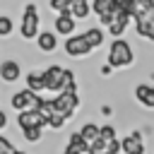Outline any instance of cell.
<instances>
[{"label":"cell","mask_w":154,"mask_h":154,"mask_svg":"<svg viewBox=\"0 0 154 154\" xmlns=\"http://www.w3.org/2000/svg\"><path fill=\"white\" fill-rule=\"evenodd\" d=\"M14 149H17V147H14L7 137H2V135H0V154H12Z\"/></svg>","instance_id":"4316f807"},{"label":"cell","mask_w":154,"mask_h":154,"mask_svg":"<svg viewBox=\"0 0 154 154\" xmlns=\"http://www.w3.org/2000/svg\"><path fill=\"white\" fill-rule=\"evenodd\" d=\"M12 31H14V22H12V17H10V14H0V38L12 36Z\"/></svg>","instance_id":"7402d4cb"},{"label":"cell","mask_w":154,"mask_h":154,"mask_svg":"<svg viewBox=\"0 0 154 154\" xmlns=\"http://www.w3.org/2000/svg\"><path fill=\"white\" fill-rule=\"evenodd\" d=\"M53 31L58 34V36H72V34H77V19L72 17V14H55L53 17Z\"/></svg>","instance_id":"52a82bcc"},{"label":"cell","mask_w":154,"mask_h":154,"mask_svg":"<svg viewBox=\"0 0 154 154\" xmlns=\"http://www.w3.org/2000/svg\"><path fill=\"white\" fill-rule=\"evenodd\" d=\"M130 2V14L132 19H140V17H149L152 7H154V0H128Z\"/></svg>","instance_id":"2e32d148"},{"label":"cell","mask_w":154,"mask_h":154,"mask_svg":"<svg viewBox=\"0 0 154 154\" xmlns=\"http://www.w3.org/2000/svg\"><path fill=\"white\" fill-rule=\"evenodd\" d=\"M65 72H67V67H63V65H48L46 70H41V77H43V87H46V91H53V94H60V91H65Z\"/></svg>","instance_id":"3957f363"},{"label":"cell","mask_w":154,"mask_h":154,"mask_svg":"<svg viewBox=\"0 0 154 154\" xmlns=\"http://www.w3.org/2000/svg\"><path fill=\"white\" fill-rule=\"evenodd\" d=\"M135 24V34L149 43H154V19L152 17H140V19H132Z\"/></svg>","instance_id":"4fadbf2b"},{"label":"cell","mask_w":154,"mask_h":154,"mask_svg":"<svg viewBox=\"0 0 154 154\" xmlns=\"http://www.w3.org/2000/svg\"><path fill=\"white\" fill-rule=\"evenodd\" d=\"M89 2H91V14H96V17L101 19V17H106L108 12H113L120 0H89Z\"/></svg>","instance_id":"e0dca14e"},{"label":"cell","mask_w":154,"mask_h":154,"mask_svg":"<svg viewBox=\"0 0 154 154\" xmlns=\"http://www.w3.org/2000/svg\"><path fill=\"white\" fill-rule=\"evenodd\" d=\"M22 137H24L26 142L36 144V142L43 140V128H38V125H34V128H24V130H22Z\"/></svg>","instance_id":"ffe728a7"},{"label":"cell","mask_w":154,"mask_h":154,"mask_svg":"<svg viewBox=\"0 0 154 154\" xmlns=\"http://www.w3.org/2000/svg\"><path fill=\"white\" fill-rule=\"evenodd\" d=\"M63 154H79V152H77V149H72V147H65V149H63Z\"/></svg>","instance_id":"4dcf8cb0"},{"label":"cell","mask_w":154,"mask_h":154,"mask_svg":"<svg viewBox=\"0 0 154 154\" xmlns=\"http://www.w3.org/2000/svg\"><path fill=\"white\" fill-rule=\"evenodd\" d=\"M38 101H41V94H36V91H31V89H19V91H14V94H12L10 106L19 113V111L36 108V106H38Z\"/></svg>","instance_id":"8992f818"},{"label":"cell","mask_w":154,"mask_h":154,"mask_svg":"<svg viewBox=\"0 0 154 154\" xmlns=\"http://www.w3.org/2000/svg\"><path fill=\"white\" fill-rule=\"evenodd\" d=\"M79 135H82L87 142H94V140L99 137V125H96V123H84V125L79 128Z\"/></svg>","instance_id":"44dd1931"},{"label":"cell","mask_w":154,"mask_h":154,"mask_svg":"<svg viewBox=\"0 0 154 154\" xmlns=\"http://www.w3.org/2000/svg\"><path fill=\"white\" fill-rule=\"evenodd\" d=\"M63 51H65L70 58H87L89 53H94V51H91V46L87 43V38H84V34H82V31H79V34L67 36V38H65V43H63Z\"/></svg>","instance_id":"5b68a950"},{"label":"cell","mask_w":154,"mask_h":154,"mask_svg":"<svg viewBox=\"0 0 154 154\" xmlns=\"http://www.w3.org/2000/svg\"><path fill=\"white\" fill-rule=\"evenodd\" d=\"M5 128H7V113L0 108V130H5Z\"/></svg>","instance_id":"83f0119b"},{"label":"cell","mask_w":154,"mask_h":154,"mask_svg":"<svg viewBox=\"0 0 154 154\" xmlns=\"http://www.w3.org/2000/svg\"><path fill=\"white\" fill-rule=\"evenodd\" d=\"M101 113H103V116H111L113 108H111V106H101Z\"/></svg>","instance_id":"f546056e"},{"label":"cell","mask_w":154,"mask_h":154,"mask_svg":"<svg viewBox=\"0 0 154 154\" xmlns=\"http://www.w3.org/2000/svg\"><path fill=\"white\" fill-rule=\"evenodd\" d=\"M135 99H137L140 106L154 111V84H147V82L135 84Z\"/></svg>","instance_id":"8fae6325"},{"label":"cell","mask_w":154,"mask_h":154,"mask_svg":"<svg viewBox=\"0 0 154 154\" xmlns=\"http://www.w3.org/2000/svg\"><path fill=\"white\" fill-rule=\"evenodd\" d=\"M48 7L55 14H70V0H48Z\"/></svg>","instance_id":"cb8c5ba5"},{"label":"cell","mask_w":154,"mask_h":154,"mask_svg":"<svg viewBox=\"0 0 154 154\" xmlns=\"http://www.w3.org/2000/svg\"><path fill=\"white\" fill-rule=\"evenodd\" d=\"M99 72H101V75H103V77H108V75H111V72H113V67H111V65H108V63H106V65H101V70H99Z\"/></svg>","instance_id":"f1b7e54d"},{"label":"cell","mask_w":154,"mask_h":154,"mask_svg":"<svg viewBox=\"0 0 154 154\" xmlns=\"http://www.w3.org/2000/svg\"><path fill=\"white\" fill-rule=\"evenodd\" d=\"M22 77V65L17 60H2L0 63V79L5 84H14Z\"/></svg>","instance_id":"30bf717a"},{"label":"cell","mask_w":154,"mask_h":154,"mask_svg":"<svg viewBox=\"0 0 154 154\" xmlns=\"http://www.w3.org/2000/svg\"><path fill=\"white\" fill-rule=\"evenodd\" d=\"M149 17H152V19H154V7H152V12H149Z\"/></svg>","instance_id":"d6a6232c"},{"label":"cell","mask_w":154,"mask_h":154,"mask_svg":"<svg viewBox=\"0 0 154 154\" xmlns=\"http://www.w3.org/2000/svg\"><path fill=\"white\" fill-rule=\"evenodd\" d=\"M34 125H38V128H46V125H48L46 118H43L36 108H29V111H19V113H17V128H19V130L34 128Z\"/></svg>","instance_id":"ba28073f"},{"label":"cell","mask_w":154,"mask_h":154,"mask_svg":"<svg viewBox=\"0 0 154 154\" xmlns=\"http://www.w3.org/2000/svg\"><path fill=\"white\" fill-rule=\"evenodd\" d=\"M106 63L113 67V70H123V67H130L135 63V51L130 46L128 38H113L111 46H108V55H106Z\"/></svg>","instance_id":"6da1fadb"},{"label":"cell","mask_w":154,"mask_h":154,"mask_svg":"<svg viewBox=\"0 0 154 154\" xmlns=\"http://www.w3.org/2000/svg\"><path fill=\"white\" fill-rule=\"evenodd\" d=\"M12 154H26V152H24V149H14Z\"/></svg>","instance_id":"1f68e13d"},{"label":"cell","mask_w":154,"mask_h":154,"mask_svg":"<svg viewBox=\"0 0 154 154\" xmlns=\"http://www.w3.org/2000/svg\"><path fill=\"white\" fill-rule=\"evenodd\" d=\"M51 101H53L55 113H60L63 118H72L75 111L79 108V94H77V91H60V94H55Z\"/></svg>","instance_id":"277c9868"},{"label":"cell","mask_w":154,"mask_h":154,"mask_svg":"<svg viewBox=\"0 0 154 154\" xmlns=\"http://www.w3.org/2000/svg\"><path fill=\"white\" fill-rule=\"evenodd\" d=\"M87 154H108V144L101 137H96L94 142H89V152Z\"/></svg>","instance_id":"d4e9b609"},{"label":"cell","mask_w":154,"mask_h":154,"mask_svg":"<svg viewBox=\"0 0 154 154\" xmlns=\"http://www.w3.org/2000/svg\"><path fill=\"white\" fill-rule=\"evenodd\" d=\"M38 31H41V10L36 2H26L19 17V36L24 41H36Z\"/></svg>","instance_id":"7a4b0ae2"},{"label":"cell","mask_w":154,"mask_h":154,"mask_svg":"<svg viewBox=\"0 0 154 154\" xmlns=\"http://www.w3.org/2000/svg\"><path fill=\"white\" fill-rule=\"evenodd\" d=\"M65 123H67V118H63L60 113H53V116L48 118V128H53V130H60Z\"/></svg>","instance_id":"484cf974"},{"label":"cell","mask_w":154,"mask_h":154,"mask_svg":"<svg viewBox=\"0 0 154 154\" xmlns=\"http://www.w3.org/2000/svg\"><path fill=\"white\" fill-rule=\"evenodd\" d=\"M67 147L77 149L79 154H87V152H89V142H87V140L79 135V130H77V132H72V135L67 137Z\"/></svg>","instance_id":"d6986e66"},{"label":"cell","mask_w":154,"mask_h":154,"mask_svg":"<svg viewBox=\"0 0 154 154\" xmlns=\"http://www.w3.org/2000/svg\"><path fill=\"white\" fill-rule=\"evenodd\" d=\"M120 152L123 154H144V144H142V135L135 130L128 137L120 140Z\"/></svg>","instance_id":"7c38bea8"},{"label":"cell","mask_w":154,"mask_h":154,"mask_svg":"<svg viewBox=\"0 0 154 154\" xmlns=\"http://www.w3.org/2000/svg\"><path fill=\"white\" fill-rule=\"evenodd\" d=\"M82 34H84L87 43L91 46V51L101 48V46H103V41H106V29H103L101 24H96V26H89V29H84Z\"/></svg>","instance_id":"5bb4252c"},{"label":"cell","mask_w":154,"mask_h":154,"mask_svg":"<svg viewBox=\"0 0 154 154\" xmlns=\"http://www.w3.org/2000/svg\"><path fill=\"white\" fill-rule=\"evenodd\" d=\"M99 137L106 142V144H111V142H116L118 137H116V128L108 123V125H99Z\"/></svg>","instance_id":"603a6c76"},{"label":"cell","mask_w":154,"mask_h":154,"mask_svg":"<svg viewBox=\"0 0 154 154\" xmlns=\"http://www.w3.org/2000/svg\"><path fill=\"white\" fill-rule=\"evenodd\" d=\"M24 82H26V89H31V91H36V94L46 91V87H43V77H41V72H36V70L26 72Z\"/></svg>","instance_id":"ac0fdd59"},{"label":"cell","mask_w":154,"mask_h":154,"mask_svg":"<svg viewBox=\"0 0 154 154\" xmlns=\"http://www.w3.org/2000/svg\"><path fill=\"white\" fill-rule=\"evenodd\" d=\"M70 14H72L77 22L87 19V17L91 14V2H89V0H70Z\"/></svg>","instance_id":"9a60e30c"},{"label":"cell","mask_w":154,"mask_h":154,"mask_svg":"<svg viewBox=\"0 0 154 154\" xmlns=\"http://www.w3.org/2000/svg\"><path fill=\"white\" fill-rule=\"evenodd\" d=\"M36 46L41 53H55L58 51V34L53 29H41L36 36Z\"/></svg>","instance_id":"9c48e42d"}]
</instances>
